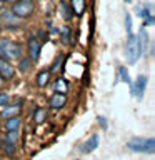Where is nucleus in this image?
Segmentation results:
<instances>
[{
    "instance_id": "4",
    "label": "nucleus",
    "mask_w": 155,
    "mask_h": 160,
    "mask_svg": "<svg viewBox=\"0 0 155 160\" xmlns=\"http://www.w3.org/2000/svg\"><path fill=\"white\" fill-rule=\"evenodd\" d=\"M125 52H127V60H128V63H135V62H137V60H138L140 57H142V53H140V47H138L137 35L128 33Z\"/></svg>"
},
{
    "instance_id": "25",
    "label": "nucleus",
    "mask_w": 155,
    "mask_h": 160,
    "mask_svg": "<svg viewBox=\"0 0 155 160\" xmlns=\"http://www.w3.org/2000/svg\"><path fill=\"white\" fill-rule=\"evenodd\" d=\"M5 152H7L8 155H13V152H15V143L5 142Z\"/></svg>"
},
{
    "instance_id": "3",
    "label": "nucleus",
    "mask_w": 155,
    "mask_h": 160,
    "mask_svg": "<svg viewBox=\"0 0 155 160\" xmlns=\"http://www.w3.org/2000/svg\"><path fill=\"white\" fill-rule=\"evenodd\" d=\"M33 10H35V0H15L12 3V13L22 20L32 17Z\"/></svg>"
},
{
    "instance_id": "27",
    "label": "nucleus",
    "mask_w": 155,
    "mask_h": 160,
    "mask_svg": "<svg viewBox=\"0 0 155 160\" xmlns=\"http://www.w3.org/2000/svg\"><path fill=\"white\" fill-rule=\"evenodd\" d=\"M15 140H17V132H10V133L7 135V142L15 143Z\"/></svg>"
},
{
    "instance_id": "13",
    "label": "nucleus",
    "mask_w": 155,
    "mask_h": 160,
    "mask_svg": "<svg viewBox=\"0 0 155 160\" xmlns=\"http://www.w3.org/2000/svg\"><path fill=\"white\" fill-rule=\"evenodd\" d=\"M137 40H138L140 53H143V52H145V48H147V43H148V35H147V30H145V27H142V28L138 30Z\"/></svg>"
},
{
    "instance_id": "20",
    "label": "nucleus",
    "mask_w": 155,
    "mask_h": 160,
    "mask_svg": "<svg viewBox=\"0 0 155 160\" xmlns=\"http://www.w3.org/2000/svg\"><path fill=\"white\" fill-rule=\"evenodd\" d=\"M30 67H32V60H30L28 57H22L18 60V70H20V72H23V73L28 72Z\"/></svg>"
},
{
    "instance_id": "15",
    "label": "nucleus",
    "mask_w": 155,
    "mask_h": 160,
    "mask_svg": "<svg viewBox=\"0 0 155 160\" xmlns=\"http://www.w3.org/2000/svg\"><path fill=\"white\" fill-rule=\"evenodd\" d=\"M5 127H7L8 132H17L18 127H20V117L15 115V117H8L5 120Z\"/></svg>"
},
{
    "instance_id": "21",
    "label": "nucleus",
    "mask_w": 155,
    "mask_h": 160,
    "mask_svg": "<svg viewBox=\"0 0 155 160\" xmlns=\"http://www.w3.org/2000/svg\"><path fill=\"white\" fill-rule=\"evenodd\" d=\"M18 110H20V105H13L12 108H5L2 112V117H5V118L15 117V115H18Z\"/></svg>"
},
{
    "instance_id": "18",
    "label": "nucleus",
    "mask_w": 155,
    "mask_h": 160,
    "mask_svg": "<svg viewBox=\"0 0 155 160\" xmlns=\"http://www.w3.org/2000/svg\"><path fill=\"white\" fill-rule=\"evenodd\" d=\"M60 37H62L63 43H67V45L72 43V27L70 25H63L62 30H60Z\"/></svg>"
},
{
    "instance_id": "29",
    "label": "nucleus",
    "mask_w": 155,
    "mask_h": 160,
    "mask_svg": "<svg viewBox=\"0 0 155 160\" xmlns=\"http://www.w3.org/2000/svg\"><path fill=\"white\" fill-rule=\"evenodd\" d=\"M3 2H7V3H13L15 0H3Z\"/></svg>"
},
{
    "instance_id": "7",
    "label": "nucleus",
    "mask_w": 155,
    "mask_h": 160,
    "mask_svg": "<svg viewBox=\"0 0 155 160\" xmlns=\"http://www.w3.org/2000/svg\"><path fill=\"white\" fill-rule=\"evenodd\" d=\"M27 50H28V58L32 60H38L40 58V52H42V43L35 35H30L28 42H27Z\"/></svg>"
},
{
    "instance_id": "2",
    "label": "nucleus",
    "mask_w": 155,
    "mask_h": 160,
    "mask_svg": "<svg viewBox=\"0 0 155 160\" xmlns=\"http://www.w3.org/2000/svg\"><path fill=\"white\" fill-rule=\"evenodd\" d=\"M0 55H3V58L7 60L20 58L22 57V45L8 38H0Z\"/></svg>"
},
{
    "instance_id": "14",
    "label": "nucleus",
    "mask_w": 155,
    "mask_h": 160,
    "mask_svg": "<svg viewBox=\"0 0 155 160\" xmlns=\"http://www.w3.org/2000/svg\"><path fill=\"white\" fill-rule=\"evenodd\" d=\"M58 10H60V15L65 18V20H72L73 18V13H72V8L67 2H58Z\"/></svg>"
},
{
    "instance_id": "17",
    "label": "nucleus",
    "mask_w": 155,
    "mask_h": 160,
    "mask_svg": "<svg viewBox=\"0 0 155 160\" xmlns=\"http://www.w3.org/2000/svg\"><path fill=\"white\" fill-rule=\"evenodd\" d=\"M50 75H52L50 70H42V72H38V75H37V85L38 87H45V85L48 83Z\"/></svg>"
},
{
    "instance_id": "8",
    "label": "nucleus",
    "mask_w": 155,
    "mask_h": 160,
    "mask_svg": "<svg viewBox=\"0 0 155 160\" xmlns=\"http://www.w3.org/2000/svg\"><path fill=\"white\" fill-rule=\"evenodd\" d=\"M145 88H147V77H145V75H138L137 80H135L133 85H132V93L138 100H142L143 93H145Z\"/></svg>"
},
{
    "instance_id": "26",
    "label": "nucleus",
    "mask_w": 155,
    "mask_h": 160,
    "mask_svg": "<svg viewBox=\"0 0 155 160\" xmlns=\"http://www.w3.org/2000/svg\"><path fill=\"white\" fill-rule=\"evenodd\" d=\"M97 120H98V125H100V127H102L103 130H107V127H108V125H107V120H105L103 117H97Z\"/></svg>"
},
{
    "instance_id": "12",
    "label": "nucleus",
    "mask_w": 155,
    "mask_h": 160,
    "mask_svg": "<svg viewBox=\"0 0 155 160\" xmlns=\"http://www.w3.org/2000/svg\"><path fill=\"white\" fill-rule=\"evenodd\" d=\"M70 8H72V13L80 17V15L85 13V8H87V2L85 0H70Z\"/></svg>"
},
{
    "instance_id": "28",
    "label": "nucleus",
    "mask_w": 155,
    "mask_h": 160,
    "mask_svg": "<svg viewBox=\"0 0 155 160\" xmlns=\"http://www.w3.org/2000/svg\"><path fill=\"white\" fill-rule=\"evenodd\" d=\"M62 62V55H58L57 57V60H55V63L52 65V70H58V63ZM52 70H50V72H52Z\"/></svg>"
},
{
    "instance_id": "16",
    "label": "nucleus",
    "mask_w": 155,
    "mask_h": 160,
    "mask_svg": "<svg viewBox=\"0 0 155 160\" xmlns=\"http://www.w3.org/2000/svg\"><path fill=\"white\" fill-rule=\"evenodd\" d=\"M53 90H55L57 93H67V90H68L67 80L62 78V77H58V78L53 82Z\"/></svg>"
},
{
    "instance_id": "30",
    "label": "nucleus",
    "mask_w": 155,
    "mask_h": 160,
    "mask_svg": "<svg viewBox=\"0 0 155 160\" xmlns=\"http://www.w3.org/2000/svg\"><path fill=\"white\" fill-rule=\"evenodd\" d=\"M3 82H5V80H3L2 77H0V87H2V85H3Z\"/></svg>"
},
{
    "instance_id": "10",
    "label": "nucleus",
    "mask_w": 155,
    "mask_h": 160,
    "mask_svg": "<svg viewBox=\"0 0 155 160\" xmlns=\"http://www.w3.org/2000/svg\"><path fill=\"white\" fill-rule=\"evenodd\" d=\"M65 102H67V97H65V93H57L55 92L53 95H50V98H48V103H50V107L55 108V110H58V108H62Z\"/></svg>"
},
{
    "instance_id": "23",
    "label": "nucleus",
    "mask_w": 155,
    "mask_h": 160,
    "mask_svg": "<svg viewBox=\"0 0 155 160\" xmlns=\"http://www.w3.org/2000/svg\"><path fill=\"white\" fill-rule=\"evenodd\" d=\"M10 102V95L5 92H0V107H5Z\"/></svg>"
},
{
    "instance_id": "24",
    "label": "nucleus",
    "mask_w": 155,
    "mask_h": 160,
    "mask_svg": "<svg viewBox=\"0 0 155 160\" xmlns=\"http://www.w3.org/2000/svg\"><path fill=\"white\" fill-rule=\"evenodd\" d=\"M125 28H127V33H132V17H130V13L125 15Z\"/></svg>"
},
{
    "instance_id": "11",
    "label": "nucleus",
    "mask_w": 155,
    "mask_h": 160,
    "mask_svg": "<svg viewBox=\"0 0 155 160\" xmlns=\"http://www.w3.org/2000/svg\"><path fill=\"white\" fill-rule=\"evenodd\" d=\"M98 143H100L98 135H97V133H93L88 140H85V143L82 145V152H83V153H92L93 150L98 147Z\"/></svg>"
},
{
    "instance_id": "9",
    "label": "nucleus",
    "mask_w": 155,
    "mask_h": 160,
    "mask_svg": "<svg viewBox=\"0 0 155 160\" xmlns=\"http://www.w3.org/2000/svg\"><path fill=\"white\" fill-rule=\"evenodd\" d=\"M15 75V67L10 63V60L0 57V77L3 80H10Z\"/></svg>"
},
{
    "instance_id": "31",
    "label": "nucleus",
    "mask_w": 155,
    "mask_h": 160,
    "mask_svg": "<svg viewBox=\"0 0 155 160\" xmlns=\"http://www.w3.org/2000/svg\"><path fill=\"white\" fill-rule=\"evenodd\" d=\"M127 2H130V0H127Z\"/></svg>"
},
{
    "instance_id": "5",
    "label": "nucleus",
    "mask_w": 155,
    "mask_h": 160,
    "mask_svg": "<svg viewBox=\"0 0 155 160\" xmlns=\"http://www.w3.org/2000/svg\"><path fill=\"white\" fill-rule=\"evenodd\" d=\"M135 13H137L140 18L145 20V25L153 23V5L150 2L138 3L137 7H135ZM145 25H143V27H145Z\"/></svg>"
},
{
    "instance_id": "6",
    "label": "nucleus",
    "mask_w": 155,
    "mask_h": 160,
    "mask_svg": "<svg viewBox=\"0 0 155 160\" xmlns=\"http://www.w3.org/2000/svg\"><path fill=\"white\" fill-rule=\"evenodd\" d=\"M0 25L7 28H17L22 25V18H18L17 15L12 13V10H5L0 15Z\"/></svg>"
},
{
    "instance_id": "22",
    "label": "nucleus",
    "mask_w": 155,
    "mask_h": 160,
    "mask_svg": "<svg viewBox=\"0 0 155 160\" xmlns=\"http://www.w3.org/2000/svg\"><path fill=\"white\" fill-rule=\"evenodd\" d=\"M118 75H120V80L125 83H132V80H130V73H128V70L125 68V67H118Z\"/></svg>"
},
{
    "instance_id": "19",
    "label": "nucleus",
    "mask_w": 155,
    "mask_h": 160,
    "mask_svg": "<svg viewBox=\"0 0 155 160\" xmlns=\"http://www.w3.org/2000/svg\"><path fill=\"white\" fill-rule=\"evenodd\" d=\"M45 115H47V108H43V107L35 108V112H33V120H35V123H42L43 120H45Z\"/></svg>"
},
{
    "instance_id": "1",
    "label": "nucleus",
    "mask_w": 155,
    "mask_h": 160,
    "mask_svg": "<svg viewBox=\"0 0 155 160\" xmlns=\"http://www.w3.org/2000/svg\"><path fill=\"white\" fill-rule=\"evenodd\" d=\"M128 150L132 152H143V153H153L155 152V138L152 137H135L127 142Z\"/></svg>"
}]
</instances>
